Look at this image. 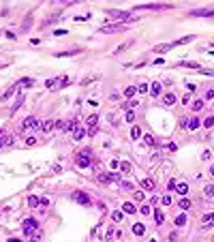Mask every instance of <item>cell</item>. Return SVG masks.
<instances>
[{
    "label": "cell",
    "mask_w": 214,
    "mask_h": 242,
    "mask_svg": "<svg viewBox=\"0 0 214 242\" xmlns=\"http://www.w3.org/2000/svg\"><path fill=\"white\" fill-rule=\"evenodd\" d=\"M75 163H77V167H79V169H86V167H90V163H92V150H90V148L82 150V152L77 154Z\"/></svg>",
    "instance_id": "obj_1"
},
{
    "label": "cell",
    "mask_w": 214,
    "mask_h": 242,
    "mask_svg": "<svg viewBox=\"0 0 214 242\" xmlns=\"http://www.w3.org/2000/svg\"><path fill=\"white\" fill-rule=\"evenodd\" d=\"M191 206H193V204H191L189 199H182L180 204H178V208H182V210H189V208H191Z\"/></svg>",
    "instance_id": "obj_32"
},
{
    "label": "cell",
    "mask_w": 214,
    "mask_h": 242,
    "mask_svg": "<svg viewBox=\"0 0 214 242\" xmlns=\"http://www.w3.org/2000/svg\"><path fill=\"white\" fill-rule=\"evenodd\" d=\"M135 92H137V88H135V86H129L127 90H124V96H127V99H131V96L135 94Z\"/></svg>",
    "instance_id": "obj_28"
},
{
    "label": "cell",
    "mask_w": 214,
    "mask_h": 242,
    "mask_svg": "<svg viewBox=\"0 0 214 242\" xmlns=\"http://www.w3.org/2000/svg\"><path fill=\"white\" fill-rule=\"evenodd\" d=\"M67 129H69V131H75V129H77V120H71Z\"/></svg>",
    "instance_id": "obj_45"
},
{
    "label": "cell",
    "mask_w": 214,
    "mask_h": 242,
    "mask_svg": "<svg viewBox=\"0 0 214 242\" xmlns=\"http://www.w3.org/2000/svg\"><path fill=\"white\" fill-rule=\"evenodd\" d=\"M28 206H30V208H37V206H39V197L37 195H30L28 197Z\"/></svg>",
    "instance_id": "obj_23"
},
{
    "label": "cell",
    "mask_w": 214,
    "mask_h": 242,
    "mask_svg": "<svg viewBox=\"0 0 214 242\" xmlns=\"http://www.w3.org/2000/svg\"><path fill=\"white\" fill-rule=\"evenodd\" d=\"M109 180H120V174H116V172H111V174H109Z\"/></svg>",
    "instance_id": "obj_51"
},
{
    "label": "cell",
    "mask_w": 214,
    "mask_h": 242,
    "mask_svg": "<svg viewBox=\"0 0 214 242\" xmlns=\"http://www.w3.org/2000/svg\"><path fill=\"white\" fill-rule=\"evenodd\" d=\"M37 229H39V221L37 219H26L24 221V234L26 236H32Z\"/></svg>",
    "instance_id": "obj_3"
},
{
    "label": "cell",
    "mask_w": 214,
    "mask_h": 242,
    "mask_svg": "<svg viewBox=\"0 0 214 242\" xmlns=\"http://www.w3.org/2000/svg\"><path fill=\"white\" fill-rule=\"evenodd\" d=\"M135 199H137V201H144V199H146V193H144V191H137V193H135Z\"/></svg>",
    "instance_id": "obj_39"
},
{
    "label": "cell",
    "mask_w": 214,
    "mask_h": 242,
    "mask_svg": "<svg viewBox=\"0 0 214 242\" xmlns=\"http://www.w3.org/2000/svg\"><path fill=\"white\" fill-rule=\"evenodd\" d=\"M184 223H186V217H184V214H180V217H176V225H178V227H182Z\"/></svg>",
    "instance_id": "obj_35"
},
{
    "label": "cell",
    "mask_w": 214,
    "mask_h": 242,
    "mask_svg": "<svg viewBox=\"0 0 214 242\" xmlns=\"http://www.w3.org/2000/svg\"><path fill=\"white\" fill-rule=\"evenodd\" d=\"M144 144L146 146H156V139L152 135H144Z\"/></svg>",
    "instance_id": "obj_25"
},
{
    "label": "cell",
    "mask_w": 214,
    "mask_h": 242,
    "mask_svg": "<svg viewBox=\"0 0 214 242\" xmlns=\"http://www.w3.org/2000/svg\"><path fill=\"white\" fill-rule=\"evenodd\" d=\"M86 124H88V133H90V135H94L96 133V124H99V116H90V118L86 120Z\"/></svg>",
    "instance_id": "obj_6"
},
{
    "label": "cell",
    "mask_w": 214,
    "mask_h": 242,
    "mask_svg": "<svg viewBox=\"0 0 214 242\" xmlns=\"http://www.w3.org/2000/svg\"><path fill=\"white\" fill-rule=\"evenodd\" d=\"M203 195H206V197H214V186H212V184H208L206 189H203Z\"/></svg>",
    "instance_id": "obj_31"
},
{
    "label": "cell",
    "mask_w": 214,
    "mask_h": 242,
    "mask_svg": "<svg viewBox=\"0 0 214 242\" xmlns=\"http://www.w3.org/2000/svg\"><path fill=\"white\" fill-rule=\"evenodd\" d=\"M154 180H152V178H144V180H141V189H146V191H152L154 189Z\"/></svg>",
    "instance_id": "obj_10"
},
{
    "label": "cell",
    "mask_w": 214,
    "mask_h": 242,
    "mask_svg": "<svg viewBox=\"0 0 214 242\" xmlns=\"http://www.w3.org/2000/svg\"><path fill=\"white\" fill-rule=\"evenodd\" d=\"M199 124H201V120H199V118H195V116H193V118H189V129H191V131H197V129H199Z\"/></svg>",
    "instance_id": "obj_15"
},
{
    "label": "cell",
    "mask_w": 214,
    "mask_h": 242,
    "mask_svg": "<svg viewBox=\"0 0 214 242\" xmlns=\"http://www.w3.org/2000/svg\"><path fill=\"white\" fill-rule=\"evenodd\" d=\"M191 107H193L195 112H199V109H203V101H195V103H193Z\"/></svg>",
    "instance_id": "obj_37"
},
{
    "label": "cell",
    "mask_w": 214,
    "mask_h": 242,
    "mask_svg": "<svg viewBox=\"0 0 214 242\" xmlns=\"http://www.w3.org/2000/svg\"><path fill=\"white\" fill-rule=\"evenodd\" d=\"M47 204H49V199H47V197H43V199H39V206H41V208H45Z\"/></svg>",
    "instance_id": "obj_47"
},
{
    "label": "cell",
    "mask_w": 214,
    "mask_h": 242,
    "mask_svg": "<svg viewBox=\"0 0 214 242\" xmlns=\"http://www.w3.org/2000/svg\"><path fill=\"white\" fill-rule=\"evenodd\" d=\"M163 103H165V105H174V103H176V94H174V92L165 94V96H163Z\"/></svg>",
    "instance_id": "obj_19"
},
{
    "label": "cell",
    "mask_w": 214,
    "mask_h": 242,
    "mask_svg": "<svg viewBox=\"0 0 214 242\" xmlns=\"http://www.w3.org/2000/svg\"><path fill=\"white\" fill-rule=\"evenodd\" d=\"M7 242H22V240H20V238H9Z\"/></svg>",
    "instance_id": "obj_54"
},
{
    "label": "cell",
    "mask_w": 214,
    "mask_h": 242,
    "mask_svg": "<svg viewBox=\"0 0 214 242\" xmlns=\"http://www.w3.org/2000/svg\"><path fill=\"white\" fill-rule=\"evenodd\" d=\"M107 15H111V17H118V20H127V22H133V17H131V13L129 11H114V9H111V11H107Z\"/></svg>",
    "instance_id": "obj_4"
},
{
    "label": "cell",
    "mask_w": 214,
    "mask_h": 242,
    "mask_svg": "<svg viewBox=\"0 0 214 242\" xmlns=\"http://www.w3.org/2000/svg\"><path fill=\"white\" fill-rule=\"evenodd\" d=\"M169 191H176V180H169Z\"/></svg>",
    "instance_id": "obj_53"
},
{
    "label": "cell",
    "mask_w": 214,
    "mask_h": 242,
    "mask_svg": "<svg viewBox=\"0 0 214 242\" xmlns=\"http://www.w3.org/2000/svg\"><path fill=\"white\" fill-rule=\"evenodd\" d=\"M182 67H191V69H199V64L197 62H180Z\"/></svg>",
    "instance_id": "obj_41"
},
{
    "label": "cell",
    "mask_w": 214,
    "mask_h": 242,
    "mask_svg": "<svg viewBox=\"0 0 214 242\" xmlns=\"http://www.w3.org/2000/svg\"><path fill=\"white\" fill-rule=\"evenodd\" d=\"M133 234H135V236H144L146 234V225H144V223H133Z\"/></svg>",
    "instance_id": "obj_9"
},
{
    "label": "cell",
    "mask_w": 214,
    "mask_h": 242,
    "mask_svg": "<svg viewBox=\"0 0 214 242\" xmlns=\"http://www.w3.org/2000/svg\"><path fill=\"white\" fill-rule=\"evenodd\" d=\"M163 206H171V197H169V195L163 197Z\"/></svg>",
    "instance_id": "obj_48"
},
{
    "label": "cell",
    "mask_w": 214,
    "mask_h": 242,
    "mask_svg": "<svg viewBox=\"0 0 214 242\" xmlns=\"http://www.w3.org/2000/svg\"><path fill=\"white\" fill-rule=\"evenodd\" d=\"M203 223H206V227H208V223H210V227H212V223H214V214H203Z\"/></svg>",
    "instance_id": "obj_33"
},
{
    "label": "cell",
    "mask_w": 214,
    "mask_h": 242,
    "mask_svg": "<svg viewBox=\"0 0 214 242\" xmlns=\"http://www.w3.org/2000/svg\"><path fill=\"white\" fill-rule=\"evenodd\" d=\"M148 242H158V240H156V238H152V240H148Z\"/></svg>",
    "instance_id": "obj_56"
},
{
    "label": "cell",
    "mask_w": 214,
    "mask_h": 242,
    "mask_svg": "<svg viewBox=\"0 0 214 242\" xmlns=\"http://www.w3.org/2000/svg\"><path fill=\"white\" fill-rule=\"evenodd\" d=\"M45 86H47V88H54V86H58V79H54V77H51V79H47V82H45Z\"/></svg>",
    "instance_id": "obj_40"
},
{
    "label": "cell",
    "mask_w": 214,
    "mask_h": 242,
    "mask_svg": "<svg viewBox=\"0 0 214 242\" xmlns=\"http://www.w3.org/2000/svg\"><path fill=\"white\" fill-rule=\"evenodd\" d=\"M71 197H73L75 201L84 204V206H88V204H90V197H88V195H86L84 191H73V195H71Z\"/></svg>",
    "instance_id": "obj_5"
},
{
    "label": "cell",
    "mask_w": 214,
    "mask_h": 242,
    "mask_svg": "<svg viewBox=\"0 0 214 242\" xmlns=\"http://www.w3.org/2000/svg\"><path fill=\"white\" fill-rule=\"evenodd\" d=\"M201 124H203V127H206V129H210V127H214V116H208V118L203 120Z\"/></svg>",
    "instance_id": "obj_29"
},
{
    "label": "cell",
    "mask_w": 214,
    "mask_h": 242,
    "mask_svg": "<svg viewBox=\"0 0 214 242\" xmlns=\"http://www.w3.org/2000/svg\"><path fill=\"white\" fill-rule=\"evenodd\" d=\"M34 144H37V137H34V135H28V137H26V146H34Z\"/></svg>",
    "instance_id": "obj_36"
},
{
    "label": "cell",
    "mask_w": 214,
    "mask_h": 242,
    "mask_svg": "<svg viewBox=\"0 0 214 242\" xmlns=\"http://www.w3.org/2000/svg\"><path fill=\"white\" fill-rule=\"evenodd\" d=\"M212 242H214V238H212Z\"/></svg>",
    "instance_id": "obj_57"
},
{
    "label": "cell",
    "mask_w": 214,
    "mask_h": 242,
    "mask_svg": "<svg viewBox=\"0 0 214 242\" xmlns=\"http://www.w3.org/2000/svg\"><path fill=\"white\" fill-rule=\"evenodd\" d=\"M120 186H122L124 191H133V184H131L129 180H120Z\"/></svg>",
    "instance_id": "obj_34"
},
{
    "label": "cell",
    "mask_w": 214,
    "mask_h": 242,
    "mask_svg": "<svg viewBox=\"0 0 214 242\" xmlns=\"http://www.w3.org/2000/svg\"><path fill=\"white\" fill-rule=\"evenodd\" d=\"M152 210H150V206H141V214H150Z\"/></svg>",
    "instance_id": "obj_50"
},
{
    "label": "cell",
    "mask_w": 214,
    "mask_h": 242,
    "mask_svg": "<svg viewBox=\"0 0 214 242\" xmlns=\"http://www.w3.org/2000/svg\"><path fill=\"white\" fill-rule=\"evenodd\" d=\"M195 37H193V34H189V37H182L180 41H176V43H171V47H176V45H184V43H191Z\"/></svg>",
    "instance_id": "obj_18"
},
{
    "label": "cell",
    "mask_w": 214,
    "mask_h": 242,
    "mask_svg": "<svg viewBox=\"0 0 214 242\" xmlns=\"http://www.w3.org/2000/svg\"><path fill=\"white\" fill-rule=\"evenodd\" d=\"M210 176H214V165H212V167H210Z\"/></svg>",
    "instance_id": "obj_55"
},
{
    "label": "cell",
    "mask_w": 214,
    "mask_h": 242,
    "mask_svg": "<svg viewBox=\"0 0 214 242\" xmlns=\"http://www.w3.org/2000/svg\"><path fill=\"white\" fill-rule=\"evenodd\" d=\"M124 26H103L101 32H122Z\"/></svg>",
    "instance_id": "obj_13"
},
{
    "label": "cell",
    "mask_w": 214,
    "mask_h": 242,
    "mask_svg": "<svg viewBox=\"0 0 214 242\" xmlns=\"http://www.w3.org/2000/svg\"><path fill=\"white\" fill-rule=\"evenodd\" d=\"M120 172L122 174H131V163H129V161H122V163H120Z\"/></svg>",
    "instance_id": "obj_22"
},
{
    "label": "cell",
    "mask_w": 214,
    "mask_h": 242,
    "mask_svg": "<svg viewBox=\"0 0 214 242\" xmlns=\"http://www.w3.org/2000/svg\"><path fill=\"white\" fill-rule=\"evenodd\" d=\"M84 135H86V131H84L82 127H77V129L73 131V139H75V141H79V139H84Z\"/></svg>",
    "instance_id": "obj_17"
},
{
    "label": "cell",
    "mask_w": 214,
    "mask_h": 242,
    "mask_svg": "<svg viewBox=\"0 0 214 242\" xmlns=\"http://www.w3.org/2000/svg\"><path fill=\"white\" fill-rule=\"evenodd\" d=\"M122 212H127V214H135V212H137V208H135V204L127 201V204L122 206Z\"/></svg>",
    "instance_id": "obj_14"
},
{
    "label": "cell",
    "mask_w": 214,
    "mask_h": 242,
    "mask_svg": "<svg viewBox=\"0 0 214 242\" xmlns=\"http://www.w3.org/2000/svg\"><path fill=\"white\" fill-rule=\"evenodd\" d=\"M154 221H156V225H163V221H165V214L160 212V210H154Z\"/></svg>",
    "instance_id": "obj_20"
},
{
    "label": "cell",
    "mask_w": 214,
    "mask_h": 242,
    "mask_svg": "<svg viewBox=\"0 0 214 242\" xmlns=\"http://www.w3.org/2000/svg\"><path fill=\"white\" fill-rule=\"evenodd\" d=\"M131 137H133V139H139V137H141V129H139V127H133V129H131Z\"/></svg>",
    "instance_id": "obj_24"
},
{
    "label": "cell",
    "mask_w": 214,
    "mask_h": 242,
    "mask_svg": "<svg viewBox=\"0 0 214 242\" xmlns=\"http://www.w3.org/2000/svg\"><path fill=\"white\" fill-rule=\"evenodd\" d=\"M17 86H24V88H28V86H34V79H20V84H17Z\"/></svg>",
    "instance_id": "obj_27"
},
{
    "label": "cell",
    "mask_w": 214,
    "mask_h": 242,
    "mask_svg": "<svg viewBox=\"0 0 214 242\" xmlns=\"http://www.w3.org/2000/svg\"><path fill=\"white\" fill-rule=\"evenodd\" d=\"M122 219H124V212H122V210H116V212L111 214V221H114V223H120Z\"/></svg>",
    "instance_id": "obj_21"
},
{
    "label": "cell",
    "mask_w": 214,
    "mask_h": 242,
    "mask_svg": "<svg viewBox=\"0 0 214 242\" xmlns=\"http://www.w3.org/2000/svg\"><path fill=\"white\" fill-rule=\"evenodd\" d=\"M99 182L101 184H109L111 180H109V174H99Z\"/></svg>",
    "instance_id": "obj_30"
},
{
    "label": "cell",
    "mask_w": 214,
    "mask_h": 242,
    "mask_svg": "<svg viewBox=\"0 0 214 242\" xmlns=\"http://www.w3.org/2000/svg\"><path fill=\"white\" fill-rule=\"evenodd\" d=\"M11 144H13V137L9 135V133H0V150L4 146H11Z\"/></svg>",
    "instance_id": "obj_8"
},
{
    "label": "cell",
    "mask_w": 214,
    "mask_h": 242,
    "mask_svg": "<svg viewBox=\"0 0 214 242\" xmlns=\"http://www.w3.org/2000/svg\"><path fill=\"white\" fill-rule=\"evenodd\" d=\"M169 49H171V43H167V45H158L154 51H156V54H165V51H169Z\"/></svg>",
    "instance_id": "obj_26"
},
{
    "label": "cell",
    "mask_w": 214,
    "mask_h": 242,
    "mask_svg": "<svg viewBox=\"0 0 214 242\" xmlns=\"http://www.w3.org/2000/svg\"><path fill=\"white\" fill-rule=\"evenodd\" d=\"M41 120L39 118H34V116H28V118H26L22 124H20V131H26V129H39L41 127Z\"/></svg>",
    "instance_id": "obj_2"
},
{
    "label": "cell",
    "mask_w": 214,
    "mask_h": 242,
    "mask_svg": "<svg viewBox=\"0 0 214 242\" xmlns=\"http://www.w3.org/2000/svg\"><path fill=\"white\" fill-rule=\"evenodd\" d=\"M124 118H127V122H133V120H135V114H133L131 109L127 112V116H124Z\"/></svg>",
    "instance_id": "obj_43"
},
{
    "label": "cell",
    "mask_w": 214,
    "mask_h": 242,
    "mask_svg": "<svg viewBox=\"0 0 214 242\" xmlns=\"http://www.w3.org/2000/svg\"><path fill=\"white\" fill-rule=\"evenodd\" d=\"M30 242H41V234H32L30 236Z\"/></svg>",
    "instance_id": "obj_46"
},
{
    "label": "cell",
    "mask_w": 214,
    "mask_h": 242,
    "mask_svg": "<svg viewBox=\"0 0 214 242\" xmlns=\"http://www.w3.org/2000/svg\"><path fill=\"white\" fill-rule=\"evenodd\" d=\"M193 17H214V9H197L193 11Z\"/></svg>",
    "instance_id": "obj_7"
},
{
    "label": "cell",
    "mask_w": 214,
    "mask_h": 242,
    "mask_svg": "<svg viewBox=\"0 0 214 242\" xmlns=\"http://www.w3.org/2000/svg\"><path fill=\"white\" fill-rule=\"evenodd\" d=\"M210 157H212V152H210V150H203V154H201V161H210Z\"/></svg>",
    "instance_id": "obj_44"
},
{
    "label": "cell",
    "mask_w": 214,
    "mask_h": 242,
    "mask_svg": "<svg viewBox=\"0 0 214 242\" xmlns=\"http://www.w3.org/2000/svg\"><path fill=\"white\" fill-rule=\"evenodd\" d=\"M54 127H56V122H54V120H43V124H41V129L45 131V133H51Z\"/></svg>",
    "instance_id": "obj_12"
},
{
    "label": "cell",
    "mask_w": 214,
    "mask_h": 242,
    "mask_svg": "<svg viewBox=\"0 0 214 242\" xmlns=\"http://www.w3.org/2000/svg\"><path fill=\"white\" fill-rule=\"evenodd\" d=\"M206 99H208V101H212V99H214V90H208V92H206Z\"/></svg>",
    "instance_id": "obj_52"
},
{
    "label": "cell",
    "mask_w": 214,
    "mask_h": 242,
    "mask_svg": "<svg viewBox=\"0 0 214 242\" xmlns=\"http://www.w3.org/2000/svg\"><path fill=\"white\" fill-rule=\"evenodd\" d=\"M137 92L146 94V92H148V84H141V86H137Z\"/></svg>",
    "instance_id": "obj_42"
},
{
    "label": "cell",
    "mask_w": 214,
    "mask_h": 242,
    "mask_svg": "<svg viewBox=\"0 0 214 242\" xmlns=\"http://www.w3.org/2000/svg\"><path fill=\"white\" fill-rule=\"evenodd\" d=\"M176 193L184 197L186 193H189V184H186V182H180V184H176Z\"/></svg>",
    "instance_id": "obj_11"
},
{
    "label": "cell",
    "mask_w": 214,
    "mask_h": 242,
    "mask_svg": "<svg viewBox=\"0 0 214 242\" xmlns=\"http://www.w3.org/2000/svg\"><path fill=\"white\" fill-rule=\"evenodd\" d=\"M160 92H163V86H160V82H154V84H152V90H150V94H152V96H158Z\"/></svg>",
    "instance_id": "obj_16"
},
{
    "label": "cell",
    "mask_w": 214,
    "mask_h": 242,
    "mask_svg": "<svg viewBox=\"0 0 214 242\" xmlns=\"http://www.w3.org/2000/svg\"><path fill=\"white\" fill-rule=\"evenodd\" d=\"M4 37H7V39H11V41H13V39H17V37H15V34H13L11 30H7V32H4Z\"/></svg>",
    "instance_id": "obj_49"
},
{
    "label": "cell",
    "mask_w": 214,
    "mask_h": 242,
    "mask_svg": "<svg viewBox=\"0 0 214 242\" xmlns=\"http://www.w3.org/2000/svg\"><path fill=\"white\" fill-rule=\"evenodd\" d=\"M69 84H71V79H69V77H62L60 82H58V86H60V88H64V86H69Z\"/></svg>",
    "instance_id": "obj_38"
}]
</instances>
